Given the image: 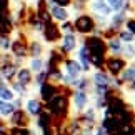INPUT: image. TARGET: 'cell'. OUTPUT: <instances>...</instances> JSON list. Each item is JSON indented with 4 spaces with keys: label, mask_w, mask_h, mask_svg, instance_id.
<instances>
[{
    "label": "cell",
    "mask_w": 135,
    "mask_h": 135,
    "mask_svg": "<svg viewBox=\"0 0 135 135\" xmlns=\"http://www.w3.org/2000/svg\"><path fill=\"white\" fill-rule=\"evenodd\" d=\"M47 110L52 117H57V118H65L69 115V110H70V100L65 93H57V95L52 98L50 102H47Z\"/></svg>",
    "instance_id": "6da1fadb"
},
{
    "label": "cell",
    "mask_w": 135,
    "mask_h": 135,
    "mask_svg": "<svg viewBox=\"0 0 135 135\" xmlns=\"http://www.w3.org/2000/svg\"><path fill=\"white\" fill-rule=\"evenodd\" d=\"M89 102H90V95L87 90H75L72 92L70 95V105L74 110H77V113H82L89 107Z\"/></svg>",
    "instance_id": "7a4b0ae2"
},
{
    "label": "cell",
    "mask_w": 135,
    "mask_h": 135,
    "mask_svg": "<svg viewBox=\"0 0 135 135\" xmlns=\"http://www.w3.org/2000/svg\"><path fill=\"white\" fill-rule=\"evenodd\" d=\"M85 47L89 49V52L92 55H105V52L108 50L107 49V42L103 40L102 37L98 35H92L85 40Z\"/></svg>",
    "instance_id": "3957f363"
},
{
    "label": "cell",
    "mask_w": 135,
    "mask_h": 135,
    "mask_svg": "<svg viewBox=\"0 0 135 135\" xmlns=\"http://www.w3.org/2000/svg\"><path fill=\"white\" fill-rule=\"evenodd\" d=\"M74 28L82 35H87L95 30V20H93L90 15H80V17L75 18L74 22Z\"/></svg>",
    "instance_id": "277c9868"
},
{
    "label": "cell",
    "mask_w": 135,
    "mask_h": 135,
    "mask_svg": "<svg viewBox=\"0 0 135 135\" xmlns=\"http://www.w3.org/2000/svg\"><path fill=\"white\" fill-rule=\"evenodd\" d=\"M103 67H105V70L108 72L110 77H118V74L127 67V62L120 57H108V59H105Z\"/></svg>",
    "instance_id": "5b68a950"
},
{
    "label": "cell",
    "mask_w": 135,
    "mask_h": 135,
    "mask_svg": "<svg viewBox=\"0 0 135 135\" xmlns=\"http://www.w3.org/2000/svg\"><path fill=\"white\" fill-rule=\"evenodd\" d=\"M10 50H12L13 57H15V59H18V60H23L25 57L28 55V44H27V40H25L23 35H20L17 40H12Z\"/></svg>",
    "instance_id": "8992f818"
},
{
    "label": "cell",
    "mask_w": 135,
    "mask_h": 135,
    "mask_svg": "<svg viewBox=\"0 0 135 135\" xmlns=\"http://www.w3.org/2000/svg\"><path fill=\"white\" fill-rule=\"evenodd\" d=\"M64 67H65V74H64V75L70 77L72 80L79 79V77H82V74H84V70H82L80 64H79L75 59H67V60H64Z\"/></svg>",
    "instance_id": "52a82bcc"
},
{
    "label": "cell",
    "mask_w": 135,
    "mask_h": 135,
    "mask_svg": "<svg viewBox=\"0 0 135 135\" xmlns=\"http://www.w3.org/2000/svg\"><path fill=\"white\" fill-rule=\"evenodd\" d=\"M42 33H44V38L47 40V42H50V44H54V42H57V40L60 38V28L57 27L54 22L44 23Z\"/></svg>",
    "instance_id": "ba28073f"
},
{
    "label": "cell",
    "mask_w": 135,
    "mask_h": 135,
    "mask_svg": "<svg viewBox=\"0 0 135 135\" xmlns=\"http://www.w3.org/2000/svg\"><path fill=\"white\" fill-rule=\"evenodd\" d=\"M40 89V98H42V102H50L52 98H54L57 93L60 92L59 89V85H54V84H50V82H45V84H42L38 87Z\"/></svg>",
    "instance_id": "9c48e42d"
},
{
    "label": "cell",
    "mask_w": 135,
    "mask_h": 135,
    "mask_svg": "<svg viewBox=\"0 0 135 135\" xmlns=\"http://www.w3.org/2000/svg\"><path fill=\"white\" fill-rule=\"evenodd\" d=\"M25 112H27L28 117H38L44 112L42 100H38V98H28L25 102Z\"/></svg>",
    "instance_id": "30bf717a"
},
{
    "label": "cell",
    "mask_w": 135,
    "mask_h": 135,
    "mask_svg": "<svg viewBox=\"0 0 135 135\" xmlns=\"http://www.w3.org/2000/svg\"><path fill=\"white\" fill-rule=\"evenodd\" d=\"M12 127H27L28 125V115L27 112L22 110V108H15V112L8 117Z\"/></svg>",
    "instance_id": "8fae6325"
},
{
    "label": "cell",
    "mask_w": 135,
    "mask_h": 135,
    "mask_svg": "<svg viewBox=\"0 0 135 135\" xmlns=\"http://www.w3.org/2000/svg\"><path fill=\"white\" fill-rule=\"evenodd\" d=\"M77 49V37L74 33H65V37L60 42V52L62 54H70Z\"/></svg>",
    "instance_id": "7c38bea8"
},
{
    "label": "cell",
    "mask_w": 135,
    "mask_h": 135,
    "mask_svg": "<svg viewBox=\"0 0 135 135\" xmlns=\"http://www.w3.org/2000/svg\"><path fill=\"white\" fill-rule=\"evenodd\" d=\"M15 82H18L20 85H25V87H28L30 84L33 82V74L30 72L28 67H22V69H18L17 70V74H15Z\"/></svg>",
    "instance_id": "4fadbf2b"
},
{
    "label": "cell",
    "mask_w": 135,
    "mask_h": 135,
    "mask_svg": "<svg viewBox=\"0 0 135 135\" xmlns=\"http://www.w3.org/2000/svg\"><path fill=\"white\" fill-rule=\"evenodd\" d=\"M80 64V67H82V70L84 72H89L90 70V67H92V64H90V52H89V49L84 45V47H80V50H79V60H77Z\"/></svg>",
    "instance_id": "5bb4252c"
},
{
    "label": "cell",
    "mask_w": 135,
    "mask_h": 135,
    "mask_svg": "<svg viewBox=\"0 0 135 135\" xmlns=\"http://www.w3.org/2000/svg\"><path fill=\"white\" fill-rule=\"evenodd\" d=\"M118 79H120L122 84L132 85L135 82V67H125V69L118 74Z\"/></svg>",
    "instance_id": "9a60e30c"
},
{
    "label": "cell",
    "mask_w": 135,
    "mask_h": 135,
    "mask_svg": "<svg viewBox=\"0 0 135 135\" xmlns=\"http://www.w3.org/2000/svg\"><path fill=\"white\" fill-rule=\"evenodd\" d=\"M50 15L54 17L55 20H59V22H67L69 20V12L65 10V7H59V5H52L50 8Z\"/></svg>",
    "instance_id": "2e32d148"
},
{
    "label": "cell",
    "mask_w": 135,
    "mask_h": 135,
    "mask_svg": "<svg viewBox=\"0 0 135 135\" xmlns=\"http://www.w3.org/2000/svg\"><path fill=\"white\" fill-rule=\"evenodd\" d=\"M0 100H5V102H13L15 100L13 90L10 89L3 80H0Z\"/></svg>",
    "instance_id": "e0dca14e"
},
{
    "label": "cell",
    "mask_w": 135,
    "mask_h": 135,
    "mask_svg": "<svg viewBox=\"0 0 135 135\" xmlns=\"http://www.w3.org/2000/svg\"><path fill=\"white\" fill-rule=\"evenodd\" d=\"M90 8L93 10V12H98V13H103V15H108L110 13V7L107 5L105 0H93L92 5H90Z\"/></svg>",
    "instance_id": "ac0fdd59"
},
{
    "label": "cell",
    "mask_w": 135,
    "mask_h": 135,
    "mask_svg": "<svg viewBox=\"0 0 135 135\" xmlns=\"http://www.w3.org/2000/svg\"><path fill=\"white\" fill-rule=\"evenodd\" d=\"M13 112H15V105H13V102L0 100V117H2V118H8Z\"/></svg>",
    "instance_id": "d6986e66"
},
{
    "label": "cell",
    "mask_w": 135,
    "mask_h": 135,
    "mask_svg": "<svg viewBox=\"0 0 135 135\" xmlns=\"http://www.w3.org/2000/svg\"><path fill=\"white\" fill-rule=\"evenodd\" d=\"M28 69H30V72H32V74H38V72L45 70V64H44V60L40 59V57H35V59H30Z\"/></svg>",
    "instance_id": "ffe728a7"
},
{
    "label": "cell",
    "mask_w": 135,
    "mask_h": 135,
    "mask_svg": "<svg viewBox=\"0 0 135 135\" xmlns=\"http://www.w3.org/2000/svg\"><path fill=\"white\" fill-rule=\"evenodd\" d=\"M44 52V47L40 42H30L28 44V55L32 57V59H35V57H40Z\"/></svg>",
    "instance_id": "44dd1931"
},
{
    "label": "cell",
    "mask_w": 135,
    "mask_h": 135,
    "mask_svg": "<svg viewBox=\"0 0 135 135\" xmlns=\"http://www.w3.org/2000/svg\"><path fill=\"white\" fill-rule=\"evenodd\" d=\"M122 42H120V40H118V38H110V40H108V42H107V49H110L112 52H115V54H120V52H122Z\"/></svg>",
    "instance_id": "7402d4cb"
},
{
    "label": "cell",
    "mask_w": 135,
    "mask_h": 135,
    "mask_svg": "<svg viewBox=\"0 0 135 135\" xmlns=\"http://www.w3.org/2000/svg\"><path fill=\"white\" fill-rule=\"evenodd\" d=\"M107 5L110 7L112 10H115V12H120V10L127 5V0H105Z\"/></svg>",
    "instance_id": "603a6c76"
},
{
    "label": "cell",
    "mask_w": 135,
    "mask_h": 135,
    "mask_svg": "<svg viewBox=\"0 0 135 135\" xmlns=\"http://www.w3.org/2000/svg\"><path fill=\"white\" fill-rule=\"evenodd\" d=\"M10 45H12V40H10V37H8V35H2V37H0V52L10 50Z\"/></svg>",
    "instance_id": "cb8c5ba5"
},
{
    "label": "cell",
    "mask_w": 135,
    "mask_h": 135,
    "mask_svg": "<svg viewBox=\"0 0 135 135\" xmlns=\"http://www.w3.org/2000/svg\"><path fill=\"white\" fill-rule=\"evenodd\" d=\"M10 89L13 90V93H18L20 97L27 95V87H25V85H20L18 82H13V84H12V87H10Z\"/></svg>",
    "instance_id": "d4e9b609"
},
{
    "label": "cell",
    "mask_w": 135,
    "mask_h": 135,
    "mask_svg": "<svg viewBox=\"0 0 135 135\" xmlns=\"http://www.w3.org/2000/svg\"><path fill=\"white\" fill-rule=\"evenodd\" d=\"M122 52L125 54V59H133V57H135V47H133V45H125V47H122Z\"/></svg>",
    "instance_id": "484cf974"
},
{
    "label": "cell",
    "mask_w": 135,
    "mask_h": 135,
    "mask_svg": "<svg viewBox=\"0 0 135 135\" xmlns=\"http://www.w3.org/2000/svg\"><path fill=\"white\" fill-rule=\"evenodd\" d=\"M135 38V35L133 33H130V32H120V37H118V40L120 42H132V40Z\"/></svg>",
    "instance_id": "4316f807"
},
{
    "label": "cell",
    "mask_w": 135,
    "mask_h": 135,
    "mask_svg": "<svg viewBox=\"0 0 135 135\" xmlns=\"http://www.w3.org/2000/svg\"><path fill=\"white\" fill-rule=\"evenodd\" d=\"M125 27L128 28L127 32H130V33L135 35V18H127L125 20Z\"/></svg>",
    "instance_id": "83f0119b"
},
{
    "label": "cell",
    "mask_w": 135,
    "mask_h": 135,
    "mask_svg": "<svg viewBox=\"0 0 135 135\" xmlns=\"http://www.w3.org/2000/svg\"><path fill=\"white\" fill-rule=\"evenodd\" d=\"M55 5H59V7H65V5L70 3V0H52Z\"/></svg>",
    "instance_id": "f1b7e54d"
},
{
    "label": "cell",
    "mask_w": 135,
    "mask_h": 135,
    "mask_svg": "<svg viewBox=\"0 0 135 135\" xmlns=\"http://www.w3.org/2000/svg\"><path fill=\"white\" fill-rule=\"evenodd\" d=\"M93 135H108V133H107L105 130H103L102 127H97L95 130H93Z\"/></svg>",
    "instance_id": "f546056e"
},
{
    "label": "cell",
    "mask_w": 135,
    "mask_h": 135,
    "mask_svg": "<svg viewBox=\"0 0 135 135\" xmlns=\"http://www.w3.org/2000/svg\"><path fill=\"white\" fill-rule=\"evenodd\" d=\"M64 30H65V33H72V25L64 22Z\"/></svg>",
    "instance_id": "4dcf8cb0"
},
{
    "label": "cell",
    "mask_w": 135,
    "mask_h": 135,
    "mask_svg": "<svg viewBox=\"0 0 135 135\" xmlns=\"http://www.w3.org/2000/svg\"><path fill=\"white\" fill-rule=\"evenodd\" d=\"M80 135H93V128H84V132Z\"/></svg>",
    "instance_id": "1f68e13d"
}]
</instances>
